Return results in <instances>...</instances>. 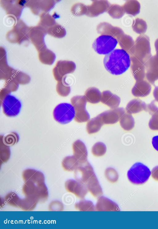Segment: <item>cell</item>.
<instances>
[{"label":"cell","mask_w":158,"mask_h":229,"mask_svg":"<svg viewBox=\"0 0 158 229\" xmlns=\"http://www.w3.org/2000/svg\"><path fill=\"white\" fill-rule=\"evenodd\" d=\"M131 60L128 53L123 49H114L105 55L103 59L105 68L110 73L119 75L130 67Z\"/></svg>","instance_id":"6da1fadb"},{"label":"cell","mask_w":158,"mask_h":229,"mask_svg":"<svg viewBox=\"0 0 158 229\" xmlns=\"http://www.w3.org/2000/svg\"><path fill=\"white\" fill-rule=\"evenodd\" d=\"M131 55V61H139L145 64L152 56L149 39L148 36L142 35L137 38Z\"/></svg>","instance_id":"7a4b0ae2"},{"label":"cell","mask_w":158,"mask_h":229,"mask_svg":"<svg viewBox=\"0 0 158 229\" xmlns=\"http://www.w3.org/2000/svg\"><path fill=\"white\" fill-rule=\"evenodd\" d=\"M22 191L25 197L34 199L38 202H44L48 198V190L44 183L35 184L31 182H25Z\"/></svg>","instance_id":"3957f363"},{"label":"cell","mask_w":158,"mask_h":229,"mask_svg":"<svg viewBox=\"0 0 158 229\" xmlns=\"http://www.w3.org/2000/svg\"><path fill=\"white\" fill-rule=\"evenodd\" d=\"M151 174L149 169L142 163L134 164L128 171L127 176L129 181L135 184L145 183L149 179Z\"/></svg>","instance_id":"277c9868"},{"label":"cell","mask_w":158,"mask_h":229,"mask_svg":"<svg viewBox=\"0 0 158 229\" xmlns=\"http://www.w3.org/2000/svg\"><path fill=\"white\" fill-rule=\"evenodd\" d=\"M118 43L113 36L102 35L97 38L92 44L94 51L99 54L106 55L114 50Z\"/></svg>","instance_id":"5b68a950"},{"label":"cell","mask_w":158,"mask_h":229,"mask_svg":"<svg viewBox=\"0 0 158 229\" xmlns=\"http://www.w3.org/2000/svg\"><path fill=\"white\" fill-rule=\"evenodd\" d=\"M53 114L56 121L60 124H65L69 123L74 118L75 112L72 104L62 103L56 107Z\"/></svg>","instance_id":"8992f818"},{"label":"cell","mask_w":158,"mask_h":229,"mask_svg":"<svg viewBox=\"0 0 158 229\" xmlns=\"http://www.w3.org/2000/svg\"><path fill=\"white\" fill-rule=\"evenodd\" d=\"M30 29V27H28L21 19L18 20L13 28L7 33L6 39L11 43L20 44L23 41L28 40Z\"/></svg>","instance_id":"52a82bcc"},{"label":"cell","mask_w":158,"mask_h":229,"mask_svg":"<svg viewBox=\"0 0 158 229\" xmlns=\"http://www.w3.org/2000/svg\"><path fill=\"white\" fill-rule=\"evenodd\" d=\"M70 101L75 110V121L78 123L88 121L90 116L86 108L87 101L84 96H74L71 99Z\"/></svg>","instance_id":"ba28073f"},{"label":"cell","mask_w":158,"mask_h":229,"mask_svg":"<svg viewBox=\"0 0 158 229\" xmlns=\"http://www.w3.org/2000/svg\"><path fill=\"white\" fill-rule=\"evenodd\" d=\"M4 113L9 117H15L19 113L22 105L20 101L14 96L7 95L1 102Z\"/></svg>","instance_id":"9c48e42d"},{"label":"cell","mask_w":158,"mask_h":229,"mask_svg":"<svg viewBox=\"0 0 158 229\" xmlns=\"http://www.w3.org/2000/svg\"><path fill=\"white\" fill-rule=\"evenodd\" d=\"M76 68V65L73 61H59L53 70L54 77L58 82L61 81L67 74L73 72Z\"/></svg>","instance_id":"30bf717a"},{"label":"cell","mask_w":158,"mask_h":229,"mask_svg":"<svg viewBox=\"0 0 158 229\" xmlns=\"http://www.w3.org/2000/svg\"><path fill=\"white\" fill-rule=\"evenodd\" d=\"M47 33L46 30L39 25L30 27L29 39L38 51L45 45L44 37Z\"/></svg>","instance_id":"8fae6325"},{"label":"cell","mask_w":158,"mask_h":229,"mask_svg":"<svg viewBox=\"0 0 158 229\" xmlns=\"http://www.w3.org/2000/svg\"><path fill=\"white\" fill-rule=\"evenodd\" d=\"M95 174L93 167L88 161L80 163L74 171L75 180L84 184Z\"/></svg>","instance_id":"7c38bea8"},{"label":"cell","mask_w":158,"mask_h":229,"mask_svg":"<svg viewBox=\"0 0 158 229\" xmlns=\"http://www.w3.org/2000/svg\"><path fill=\"white\" fill-rule=\"evenodd\" d=\"M146 77L152 84L158 80V54L152 56L145 64Z\"/></svg>","instance_id":"4fadbf2b"},{"label":"cell","mask_w":158,"mask_h":229,"mask_svg":"<svg viewBox=\"0 0 158 229\" xmlns=\"http://www.w3.org/2000/svg\"><path fill=\"white\" fill-rule=\"evenodd\" d=\"M64 186L68 192L74 194L77 197L82 199H84L89 191L85 184L76 180H68L65 182Z\"/></svg>","instance_id":"5bb4252c"},{"label":"cell","mask_w":158,"mask_h":229,"mask_svg":"<svg viewBox=\"0 0 158 229\" xmlns=\"http://www.w3.org/2000/svg\"><path fill=\"white\" fill-rule=\"evenodd\" d=\"M125 113L124 108L120 107L107 110L98 115L103 124H113L117 122Z\"/></svg>","instance_id":"9a60e30c"},{"label":"cell","mask_w":158,"mask_h":229,"mask_svg":"<svg viewBox=\"0 0 158 229\" xmlns=\"http://www.w3.org/2000/svg\"><path fill=\"white\" fill-rule=\"evenodd\" d=\"M56 4L54 1H30L25 5L29 7L32 13L40 15L44 13H48Z\"/></svg>","instance_id":"2e32d148"},{"label":"cell","mask_w":158,"mask_h":229,"mask_svg":"<svg viewBox=\"0 0 158 229\" xmlns=\"http://www.w3.org/2000/svg\"><path fill=\"white\" fill-rule=\"evenodd\" d=\"M2 7L6 11L7 14L15 16L18 19L21 15L23 8L26 3V1L12 0H3Z\"/></svg>","instance_id":"e0dca14e"},{"label":"cell","mask_w":158,"mask_h":229,"mask_svg":"<svg viewBox=\"0 0 158 229\" xmlns=\"http://www.w3.org/2000/svg\"><path fill=\"white\" fill-rule=\"evenodd\" d=\"M72 148L73 155L79 163L87 161L88 152L86 147L83 142L77 140L73 143Z\"/></svg>","instance_id":"ac0fdd59"},{"label":"cell","mask_w":158,"mask_h":229,"mask_svg":"<svg viewBox=\"0 0 158 229\" xmlns=\"http://www.w3.org/2000/svg\"><path fill=\"white\" fill-rule=\"evenodd\" d=\"M151 89L150 84L147 81H137L132 89L131 93L135 97H144L149 95Z\"/></svg>","instance_id":"d6986e66"},{"label":"cell","mask_w":158,"mask_h":229,"mask_svg":"<svg viewBox=\"0 0 158 229\" xmlns=\"http://www.w3.org/2000/svg\"><path fill=\"white\" fill-rule=\"evenodd\" d=\"M95 210L98 211H119V208L115 202L103 196L98 198Z\"/></svg>","instance_id":"ffe728a7"},{"label":"cell","mask_w":158,"mask_h":229,"mask_svg":"<svg viewBox=\"0 0 158 229\" xmlns=\"http://www.w3.org/2000/svg\"><path fill=\"white\" fill-rule=\"evenodd\" d=\"M22 177L25 182H31L35 184L44 183V176L41 172L32 169L24 170L22 173Z\"/></svg>","instance_id":"44dd1931"},{"label":"cell","mask_w":158,"mask_h":229,"mask_svg":"<svg viewBox=\"0 0 158 229\" xmlns=\"http://www.w3.org/2000/svg\"><path fill=\"white\" fill-rule=\"evenodd\" d=\"M101 101L111 108L114 109L118 108L119 106L121 99L118 95L113 94L110 91L106 90L102 92Z\"/></svg>","instance_id":"7402d4cb"},{"label":"cell","mask_w":158,"mask_h":229,"mask_svg":"<svg viewBox=\"0 0 158 229\" xmlns=\"http://www.w3.org/2000/svg\"><path fill=\"white\" fill-rule=\"evenodd\" d=\"M2 52V56L0 55L1 78L7 80L12 77L16 70L8 66L6 51L3 48Z\"/></svg>","instance_id":"603a6c76"},{"label":"cell","mask_w":158,"mask_h":229,"mask_svg":"<svg viewBox=\"0 0 158 229\" xmlns=\"http://www.w3.org/2000/svg\"><path fill=\"white\" fill-rule=\"evenodd\" d=\"M147 111L152 116L149 122V127L152 130H158V106L155 100L147 105Z\"/></svg>","instance_id":"cb8c5ba5"},{"label":"cell","mask_w":158,"mask_h":229,"mask_svg":"<svg viewBox=\"0 0 158 229\" xmlns=\"http://www.w3.org/2000/svg\"><path fill=\"white\" fill-rule=\"evenodd\" d=\"M89 191L96 198H98L103 194V192L98 178L95 174L85 184Z\"/></svg>","instance_id":"d4e9b609"},{"label":"cell","mask_w":158,"mask_h":229,"mask_svg":"<svg viewBox=\"0 0 158 229\" xmlns=\"http://www.w3.org/2000/svg\"><path fill=\"white\" fill-rule=\"evenodd\" d=\"M147 105L141 100L134 99L131 100L127 104L126 110L129 114L138 113L143 110L147 111Z\"/></svg>","instance_id":"484cf974"},{"label":"cell","mask_w":158,"mask_h":229,"mask_svg":"<svg viewBox=\"0 0 158 229\" xmlns=\"http://www.w3.org/2000/svg\"><path fill=\"white\" fill-rule=\"evenodd\" d=\"M131 61V69L134 78L136 81L144 80L146 77L145 64L139 61Z\"/></svg>","instance_id":"4316f807"},{"label":"cell","mask_w":158,"mask_h":229,"mask_svg":"<svg viewBox=\"0 0 158 229\" xmlns=\"http://www.w3.org/2000/svg\"><path fill=\"white\" fill-rule=\"evenodd\" d=\"M38 53L39 59L43 64L52 65L55 60V54L48 49L46 45L38 51Z\"/></svg>","instance_id":"83f0119b"},{"label":"cell","mask_w":158,"mask_h":229,"mask_svg":"<svg viewBox=\"0 0 158 229\" xmlns=\"http://www.w3.org/2000/svg\"><path fill=\"white\" fill-rule=\"evenodd\" d=\"M102 93L99 90L95 87H91L85 91L84 96L87 102L95 104L101 101Z\"/></svg>","instance_id":"f1b7e54d"},{"label":"cell","mask_w":158,"mask_h":229,"mask_svg":"<svg viewBox=\"0 0 158 229\" xmlns=\"http://www.w3.org/2000/svg\"><path fill=\"white\" fill-rule=\"evenodd\" d=\"M103 125L99 116L98 115L88 121L86 126V131L89 134L96 133L100 129Z\"/></svg>","instance_id":"f546056e"},{"label":"cell","mask_w":158,"mask_h":229,"mask_svg":"<svg viewBox=\"0 0 158 229\" xmlns=\"http://www.w3.org/2000/svg\"><path fill=\"white\" fill-rule=\"evenodd\" d=\"M79 164L73 155L66 157L62 162L63 168L65 171L69 172L74 171Z\"/></svg>","instance_id":"4dcf8cb0"},{"label":"cell","mask_w":158,"mask_h":229,"mask_svg":"<svg viewBox=\"0 0 158 229\" xmlns=\"http://www.w3.org/2000/svg\"><path fill=\"white\" fill-rule=\"evenodd\" d=\"M119 123L122 128L125 130L129 131L133 128L135 126V121L132 115L125 113L119 120Z\"/></svg>","instance_id":"1f68e13d"},{"label":"cell","mask_w":158,"mask_h":229,"mask_svg":"<svg viewBox=\"0 0 158 229\" xmlns=\"http://www.w3.org/2000/svg\"><path fill=\"white\" fill-rule=\"evenodd\" d=\"M38 202L32 198L25 197L23 199H20L18 204V207L23 211H31L33 210Z\"/></svg>","instance_id":"d6a6232c"},{"label":"cell","mask_w":158,"mask_h":229,"mask_svg":"<svg viewBox=\"0 0 158 229\" xmlns=\"http://www.w3.org/2000/svg\"><path fill=\"white\" fill-rule=\"evenodd\" d=\"M47 32V33L57 38H62L66 34L64 28L56 23L48 28Z\"/></svg>","instance_id":"836d02e7"},{"label":"cell","mask_w":158,"mask_h":229,"mask_svg":"<svg viewBox=\"0 0 158 229\" xmlns=\"http://www.w3.org/2000/svg\"><path fill=\"white\" fill-rule=\"evenodd\" d=\"M40 21L38 25L44 28L46 30L48 28L56 23L54 18L48 12L41 14L40 15Z\"/></svg>","instance_id":"e575fe53"},{"label":"cell","mask_w":158,"mask_h":229,"mask_svg":"<svg viewBox=\"0 0 158 229\" xmlns=\"http://www.w3.org/2000/svg\"><path fill=\"white\" fill-rule=\"evenodd\" d=\"M76 209L80 211H94L95 207L92 201H90L83 200L76 203Z\"/></svg>","instance_id":"d590c367"},{"label":"cell","mask_w":158,"mask_h":229,"mask_svg":"<svg viewBox=\"0 0 158 229\" xmlns=\"http://www.w3.org/2000/svg\"><path fill=\"white\" fill-rule=\"evenodd\" d=\"M65 78L61 81L58 82L56 87L58 93L60 96L64 97L68 96L71 91L70 87L66 82Z\"/></svg>","instance_id":"8d00e7d4"},{"label":"cell","mask_w":158,"mask_h":229,"mask_svg":"<svg viewBox=\"0 0 158 229\" xmlns=\"http://www.w3.org/2000/svg\"><path fill=\"white\" fill-rule=\"evenodd\" d=\"M106 147L103 142H98L95 143L92 148V154L96 156H101L106 153Z\"/></svg>","instance_id":"74e56055"},{"label":"cell","mask_w":158,"mask_h":229,"mask_svg":"<svg viewBox=\"0 0 158 229\" xmlns=\"http://www.w3.org/2000/svg\"><path fill=\"white\" fill-rule=\"evenodd\" d=\"M147 25L146 22L142 19L137 18L135 19L133 29L137 33L142 34L144 33L147 29Z\"/></svg>","instance_id":"f35d334b"},{"label":"cell","mask_w":158,"mask_h":229,"mask_svg":"<svg viewBox=\"0 0 158 229\" xmlns=\"http://www.w3.org/2000/svg\"><path fill=\"white\" fill-rule=\"evenodd\" d=\"M18 83L21 84H25L29 83L30 78L27 74L21 71L16 70L13 77Z\"/></svg>","instance_id":"ab89813d"},{"label":"cell","mask_w":158,"mask_h":229,"mask_svg":"<svg viewBox=\"0 0 158 229\" xmlns=\"http://www.w3.org/2000/svg\"><path fill=\"white\" fill-rule=\"evenodd\" d=\"M105 175L107 180L112 183L115 182L118 179V172L112 168H107L105 170Z\"/></svg>","instance_id":"60d3db41"},{"label":"cell","mask_w":158,"mask_h":229,"mask_svg":"<svg viewBox=\"0 0 158 229\" xmlns=\"http://www.w3.org/2000/svg\"><path fill=\"white\" fill-rule=\"evenodd\" d=\"M19 87V83L13 77L7 79L5 83L4 88L11 92L17 90Z\"/></svg>","instance_id":"b9f144b4"},{"label":"cell","mask_w":158,"mask_h":229,"mask_svg":"<svg viewBox=\"0 0 158 229\" xmlns=\"http://www.w3.org/2000/svg\"><path fill=\"white\" fill-rule=\"evenodd\" d=\"M20 199L17 195L14 192L8 193L5 197V200L8 204L15 207H18Z\"/></svg>","instance_id":"7bdbcfd3"},{"label":"cell","mask_w":158,"mask_h":229,"mask_svg":"<svg viewBox=\"0 0 158 229\" xmlns=\"http://www.w3.org/2000/svg\"><path fill=\"white\" fill-rule=\"evenodd\" d=\"M152 177L156 181H158V166L154 167L151 172Z\"/></svg>","instance_id":"ee69618b"},{"label":"cell","mask_w":158,"mask_h":229,"mask_svg":"<svg viewBox=\"0 0 158 229\" xmlns=\"http://www.w3.org/2000/svg\"><path fill=\"white\" fill-rule=\"evenodd\" d=\"M152 143L154 148L158 151V135L155 136L153 138Z\"/></svg>","instance_id":"f6af8a7d"},{"label":"cell","mask_w":158,"mask_h":229,"mask_svg":"<svg viewBox=\"0 0 158 229\" xmlns=\"http://www.w3.org/2000/svg\"><path fill=\"white\" fill-rule=\"evenodd\" d=\"M153 95L155 100L158 102V86L155 87L153 91Z\"/></svg>","instance_id":"bcb514c9"},{"label":"cell","mask_w":158,"mask_h":229,"mask_svg":"<svg viewBox=\"0 0 158 229\" xmlns=\"http://www.w3.org/2000/svg\"><path fill=\"white\" fill-rule=\"evenodd\" d=\"M155 47L156 51V54H158V39L156 40L155 42Z\"/></svg>","instance_id":"7dc6e473"}]
</instances>
